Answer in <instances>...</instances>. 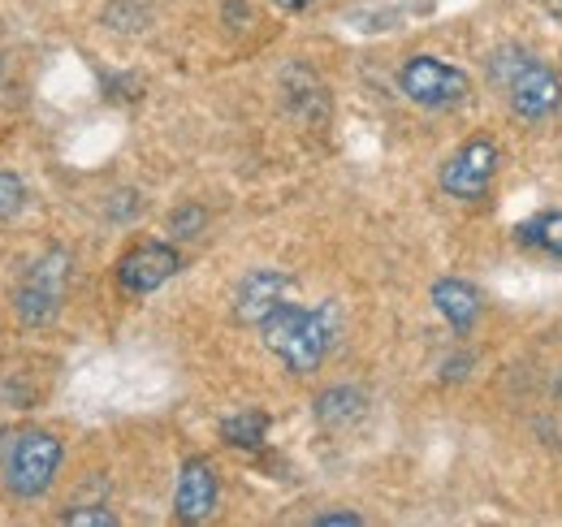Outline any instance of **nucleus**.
<instances>
[{
	"instance_id": "8",
	"label": "nucleus",
	"mask_w": 562,
	"mask_h": 527,
	"mask_svg": "<svg viewBox=\"0 0 562 527\" xmlns=\"http://www.w3.org/2000/svg\"><path fill=\"white\" fill-rule=\"evenodd\" d=\"M285 303H294V281L285 272H278V268H260V272L243 277V285L234 294V316L243 325H256L260 329Z\"/></svg>"
},
{
	"instance_id": "13",
	"label": "nucleus",
	"mask_w": 562,
	"mask_h": 527,
	"mask_svg": "<svg viewBox=\"0 0 562 527\" xmlns=\"http://www.w3.org/2000/svg\"><path fill=\"white\" fill-rule=\"evenodd\" d=\"M519 243L541 247V251H550V256H559L562 260V212H546V216L519 225Z\"/></svg>"
},
{
	"instance_id": "17",
	"label": "nucleus",
	"mask_w": 562,
	"mask_h": 527,
	"mask_svg": "<svg viewBox=\"0 0 562 527\" xmlns=\"http://www.w3.org/2000/svg\"><path fill=\"white\" fill-rule=\"evenodd\" d=\"M363 519L355 515V511H329V515H321L316 527H359Z\"/></svg>"
},
{
	"instance_id": "12",
	"label": "nucleus",
	"mask_w": 562,
	"mask_h": 527,
	"mask_svg": "<svg viewBox=\"0 0 562 527\" xmlns=\"http://www.w3.org/2000/svg\"><path fill=\"white\" fill-rule=\"evenodd\" d=\"M221 437H225L229 446H238V450H256V446H265V437H269V415H260V411L229 415V419L221 424Z\"/></svg>"
},
{
	"instance_id": "16",
	"label": "nucleus",
	"mask_w": 562,
	"mask_h": 527,
	"mask_svg": "<svg viewBox=\"0 0 562 527\" xmlns=\"http://www.w3.org/2000/svg\"><path fill=\"white\" fill-rule=\"evenodd\" d=\"M204 221H209L204 208H178L173 221H169V234H173V238H195V234L204 229Z\"/></svg>"
},
{
	"instance_id": "11",
	"label": "nucleus",
	"mask_w": 562,
	"mask_h": 527,
	"mask_svg": "<svg viewBox=\"0 0 562 527\" xmlns=\"http://www.w3.org/2000/svg\"><path fill=\"white\" fill-rule=\"evenodd\" d=\"M316 415H321V424H329V428L355 424V419L363 415V394H359L355 385H334V390H325V394L316 397Z\"/></svg>"
},
{
	"instance_id": "2",
	"label": "nucleus",
	"mask_w": 562,
	"mask_h": 527,
	"mask_svg": "<svg viewBox=\"0 0 562 527\" xmlns=\"http://www.w3.org/2000/svg\"><path fill=\"white\" fill-rule=\"evenodd\" d=\"M61 459H66V446L61 437L44 433V428H31L22 433V441L13 446V459L4 467V484L13 497H44L61 471Z\"/></svg>"
},
{
	"instance_id": "10",
	"label": "nucleus",
	"mask_w": 562,
	"mask_h": 527,
	"mask_svg": "<svg viewBox=\"0 0 562 527\" xmlns=\"http://www.w3.org/2000/svg\"><path fill=\"white\" fill-rule=\"evenodd\" d=\"M432 303H437V312L450 321L454 333H472L476 316H481V294H476V285H468V281H459V277H441V281L432 285Z\"/></svg>"
},
{
	"instance_id": "3",
	"label": "nucleus",
	"mask_w": 562,
	"mask_h": 527,
	"mask_svg": "<svg viewBox=\"0 0 562 527\" xmlns=\"http://www.w3.org/2000/svg\"><path fill=\"white\" fill-rule=\"evenodd\" d=\"M66 281H70V251H48L44 260H35L18 285V316L31 329L53 325L66 299Z\"/></svg>"
},
{
	"instance_id": "6",
	"label": "nucleus",
	"mask_w": 562,
	"mask_h": 527,
	"mask_svg": "<svg viewBox=\"0 0 562 527\" xmlns=\"http://www.w3.org/2000/svg\"><path fill=\"white\" fill-rule=\"evenodd\" d=\"M506 96H510V109L519 117L541 122V117H550L562 104V82L550 66H541L537 57H528L524 66L515 69V78L506 82Z\"/></svg>"
},
{
	"instance_id": "1",
	"label": "nucleus",
	"mask_w": 562,
	"mask_h": 527,
	"mask_svg": "<svg viewBox=\"0 0 562 527\" xmlns=\"http://www.w3.org/2000/svg\"><path fill=\"white\" fill-rule=\"evenodd\" d=\"M334 333H338V312L334 307H316V312H303L294 303L278 307L265 325H260V337L265 346L278 355L281 363L299 377L316 372L334 346Z\"/></svg>"
},
{
	"instance_id": "15",
	"label": "nucleus",
	"mask_w": 562,
	"mask_h": 527,
	"mask_svg": "<svg viewBox=\"0 0 562 527\" xmlns=\"http://www.w3.org/2000/svg\"><path fill=\"white\" fill-rule=\"evenodd\" d=\"M61 524H66V527H117L122 519H117L113 511L87 506V511H66V515H61Z\"/></svg>"
},
{
	"instance_id": "14",
	"label": "nucleus",
	"mask_w": 562,
	"mask_h": 527,
	"mask_svg": "<svg viewBox=\"0 0 562 527\" xmlns=\"http://www.w3.org/2000/svg\"><path fill=\"white\" fill-rule=\"evenodd\" d=\"M22 203H26V182H22L18 173L0 169V221L18 216V212H22Z\"/></svg>"
},
{
	"instance_id": "5",
	"label": "nucleus",
	"mask_w": 562,
	"mask_h": 527,
	"mask_svg": "<svg viewBox=\"0 0 562 527\" xmlns=\"http://www.w3.org/2000/svg\"><path fill=\"white\" fill-rule=\"evenodd\" d=\"M493 173H497V147H493V138H485V134L481 138H468L441 165V191L454 199H481L490 191Z\"/></svg>"
},
{
	"instance_id": "7",
	"label": "nucleus",
	"mask_w": 562,
	"mask_h": 527,
	"mask_svg": "<svg viewBox=\"0 0 562 527\" xmlns=\"http://www.w3.org/2000/svg\"><path fill=\"white\" fill-rule=\"evenodd\" d=\"M178 268H182V256H178L169 243H139V247H131V251L117 260V285L139 299V294L160 290Z\"/></svg>"
},
{
	"instance_id": "4",
	"label": "nucleus",
	"mask_w": 562,
	"mask_h": 527,
	"mask_svg": "<svg viewBox=\"0 0 562 527\" xmlns=\"http://www.w3.org/2000/svg\"><path fill=\"white\" fill-rule=\"evenodd\" d=\"M398 87H403V96H407L412 104H420V109H454V104L468 100L472 78L459 66H450V61H437V57H424L420 53V57H412V61L403 66Z\"/></svg>"
},
{
	"instance_id": "18",
	"label": "nucleus",
	"mask_w": 562,
	"mask_h": 527,
	"mask_svg": "<svg viewBox=\"0 0 562 527\" xmlns=\"http://www.w3.org/2000/svg\"><path fill=\"white\" fill-rule=\"evenodd\" d=\"M278 9H285V13H303V9H312L316 0H273Z\"/></svg>"
},
{
	"instance_id": "9",
	"label": "nucleus",
	"mask_w": 562,
	"mask_h": 527,
	"mask_svg": "<svg viewBox=\"0 0 562 527\" xmlns=\"http://www.w3.org/2000/svg\"><path fill=\"white\" fill-rule=\"evenodd\" d=\"M173 511H178L182 524H204L212 511H216V471L209 467V459L182 462Z\"/></svg>"
}]
</instances>
